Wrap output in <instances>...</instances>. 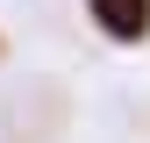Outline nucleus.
I'll return each instance as SVG.
<instances>
[{"instance_id": "obj_1", "label": "nucleus", "mask_w": 150, "mask_h": 143, "mask_svg": "<svg viewBox=\"0 0 150 143\" xmlns=\"http://www.w3.org/2000/svg\"><path fill=\"white\" fill-rule=\"evenodd\" d=\"M86 7H93V22L107 36H122V43L150 36V0H86Z\"/></svg>"}]
</instances>
